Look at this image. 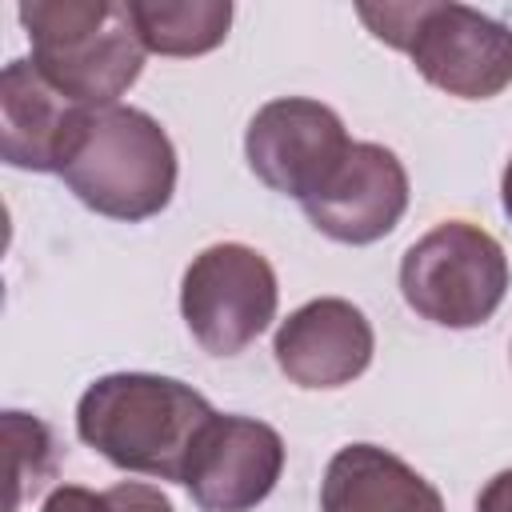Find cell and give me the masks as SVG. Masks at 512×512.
I'll list each match as a JSON object with an SVG mask.
<instances>
[{
  "label": "cell",
  "mask_w": 512,
  "mask_h": 512,
  "mask_svg": "<svg viewBox=\"0 0 512 512\" xmlns=\"http://www.w3.org/2000/svg\"><path fill=\"white\" fill-rule=\"evenodd\" d=\"M352 140L344 120L312 96H276L256 108L244 132L252 176L292 200H312L344 164Z\"/></svg>",
  "instance_id": "7"
},
{
  "label": "cell",
  "mask_w": 512,
  "mask_h": 512,
  "mask_svg": "<svg viewBox=\"0 0 512 512\" xmlns=\"http://www.w3.org/2000/svg\"><path fill=\"white\" fill-rule=\"evenodd\" d=\"M280 288L264 252L224 240L192 256L180 280V316L212 356L244 352L276 320Z\"/></svg>",
  "instance_id": "6"
},
{
  "label": "cell",
  "mask_w": 512,
  "mask_h": 512,
  "mask_svg": "<svg viewBox=\"0 0 512 512\" xmlns=\"http://www.w3.org/2000/svg\"><path fill=\"white\" fill-rule=\"evenodd\" d=\"M136 32L156 56H204L232 28L228 0H128Z\"/></svg>",
  "instance_id": "13"
},
{
  "label": "cell",
  "mask_w": 512,
  "mask_h": 512,
  "mask_svg": "<svg viewBox=\"0 0 512 512\" xmlns=\"http://www.w3.org/2000/svg\"><path fill=\"white\" fill-rule=\"evenodd\" d=\"M284 472V440L252 416H212L200 432L184 488L200 512H252Z\"/></svg>",
  "instance_id": "8"
},
{
  "label": "cell",
  "mask_w": 512,
  "mask_h": 512,
  "mask_svg": "<svg viewBox=\"0 0 512 512\" xmlns=\"http://www.w3.org/2000/svg\"><path fill=\"white\" fill-rule=\"evenodd\" d=\"M476 512H512V468L496 472L480 496H476Z\"/></svg>",
  "instance_id": "16"
},
{
  "label": "cell",
  "mask_w": 512,
  "mask_h": 512,
  "mask_svg": "<svg viewBox=\"0 0 512 512\" xmlns=\"http://www.w3.org/2000/svg\"><path fill=\"white\" fill-rule=\"evenodd\" d=\"M300 208L308 224L336 244H376L400 224L408 208V172L392 148L352 140L332 180Z\"/></svg>",
  "instance_id": "9"
},
{
  "label": "cell",
  "mask_w": 512,
  "mask_h": 512,
  "mask_svg": "<svg viewBox=\"0 0 512 512\" xmlns=\"http://www.w3.org/2000/svg\"><path fill=\"white\" fill-rule=\"evenodd\" d=\"M176 148L156 116L132 104L88 108L64 156L68 192L108 220L160 216L176 192Z\"/></svg>",
  "instance_id": "2"
},
{
  "label": "cell",
  "mask_w": 512,
  "mask_h": 512,
  "mask_svg": "<svg viewBox=\"0 0 512 512\" xmlns=\"http://www.w3.org/2000/svg\"><path fill=\"white\" fill-rule=\"evenodd\" d=\"M356 12L376 40L408 52L416 72L456 100H492L512 84V28L480 8L416 0Z\"/></svg>",
  "instance_id": "4"
},
{
  "label": "cell",
  "mask_w": 512,
  "mask_h": 512,
  "mask_svg": "<svg viewBox=\"0 0 512 512\" xmlns=\"http://www.w3.org/2000/svg\"><path fill=\"white\" fill-rule=\"evenodd\" d=\"M508 256L492 232L468 220H444L400 260L404 304L440 328H480L508 296Z\"/></svg>",
  "instance_id": "5"
},
{
  "label": "cell",
  "mask_w": 512,
  "mask_h": 512,
  "mask_svg": "<svg viewBox=\"0 0 512 512\" xmlns=\"http://www.w3.org/2000/svg\"><path fill=\"white\" fill-rule=\"evenodd\" d=\"M320 512H444V496L380 444H344L320 484Z\"/></svg>",
  "instance_id": "12"
},
{
  "label": "cell",
  "mask_w": 512,
  "mask_h": 512,
  "mask_svg": "<svg viewBox=\"0 0 512 512\" xmlns=\"http://www.w3.org/2000/svg\"><path fill=\"white\" fill-rule=\"evenodd\" d=\"M500 204H504V216L512 220V160L504 164V176H500Z\"/></svg>",
  "instance_id": "17"
},
{
  "label": "cell",
  "mask_w": 512,
  "mask_h": 512,
  "mask_svg": "<svg viewBox=\"0 0 512 512\" xmlns=\"http://www.w3.org/2000/svg\"><path fill=\"white\" fill-rule=\"evenodd\" d=\"M216 408L184 380L156 372H108L76 404L80 440L112 468L184 484L192 448Z\"/></svg>",
  "instance_id": "1"
},
{
  "label": "cell",
  "mask_w": 512,
  "mask_h": 512,
  "mask_svg": "<svg viewBox=\"0 0 512 512\" xmlns=\"http://www.w3.org/2000/svg\"><path fill=\"white\" fill-rule=\"evenodd\" d=\"M372 352V324L344 296L300 304L272 336V356L296 388H344L368 372Z\"/></svg>",
  "instance_id": "10"
},
{
  "label": "cell",
  "mask_w": 512,
  "mask_h": 512,
  "mask_svg": "<svg viewBox=\"0 0 512 512\" xmlns=\"http://www.w3.org/2000/svg\"><path fill=\"white\" fill-rule=\"evenodd\" d=\"M40 512H176L172 500L140 480H120L104 492L80 488V484H60L48 492Z\"/></svg>",
  "instance_id": "15"
},
{
  "label": "cell",
  "mask_w": 512,
  "mask_h": 512,
  "mask_svg": "<svg viewBox=\"0 0 512 512\" xmlns=\"http://www.w3.org/2000/svg\"><path fill=\"white\" fill-rule=\"evenodd\" d=\"M80 104L44 80L32 60H8L0 72V156L24 172H60L84 124Z\"/></svg>",
  "instance_id": "11"
},
{
  "label": "cell",
  "mask_w": 512,
  "mask_h": 512,
  "mask_svg": "<svg viewBox=\"0 0 512 512\" xmlns=\"http://www.w3.org/2000/svg\"><path fill=\"white\" fill-rule=\"evenodd\" d=\"M32 64L80 108H112L144 72V40L120 0H24Z\"/></svg>",
  "instance_id": "3"
},
{
  "label": "cell",
  "mask_w": 512,
  "mask_h": 512,
  "mask_svg": "<svg viewBox=\"0 0 512 512\" xmlns=\"http://www.w3.org/2000/svg\"><path fill=\"white\" fill-rule=\"evenodd\" d=\"M4 436L12 444V480H16V492H12V512L20 508L24 492H40L44 480L52 476L56 468V444H52V432L44 420L28 416V412H4Z\"/></svg>",
  "instance_id": "14"
}]
</instances>
